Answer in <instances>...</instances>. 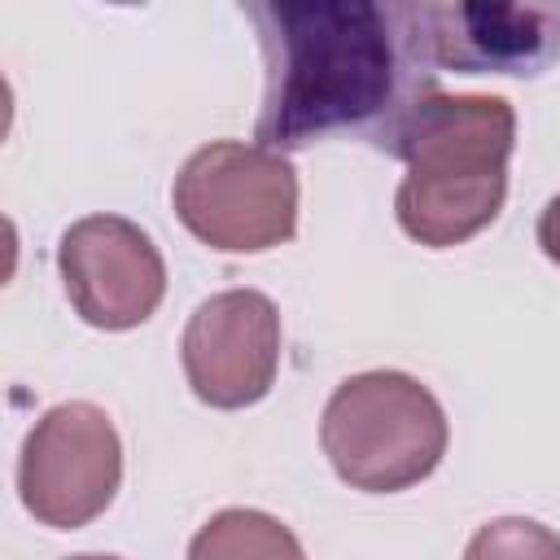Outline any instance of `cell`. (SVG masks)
<instances>
[{
	"mask_svg": "<svg viewBox=\"0 0 560 560\" xmlns=\"http://www.w3.org/2000/svg\"><path fill=\"white\" fill-rule=\"evenodd\" d=\"M464 560H560V534L529 516H499L468 538Z\"/></svg>",
	"mask_w": 560,
	"mask_h": 560,
	"instance_id": "30bf717a",
	"label": "cell"
},
{
	"mask_svg": "<svg viewBox=\"0 0 560 560\" xmlns=\"http://www.w3.org/2000/svg\"><path fill=\"white\" fill-rule=\"evenodd\" d=\"M179 363L206 407L236 411L271 394L280 372V311L258 289L206 298L179 337Z\"/></svg>",
	"mask_w": 560,
	"mask_h": 560,
	"instance_id": "ba28073f",
	"label": "cell"
},
{
	"mask_svg": "<svg viewBox=\"0 0 560 560\" xmlns=\"http://www.w3.org/2000/svg\"><path fill=\"white\" fill-rule=\"evenodd\" d=\"M451 442V424L429 385L372 368L346 376L319 416V446L332 472L363 494H398L424 481Z\"/></svg>",
	"mask_w": 560,
	"mask_h": 560,
	"instance_id": "3957f363",
	"label": "cell"
},
{
	"mask_svg": "<svg viewBox=\"0 0 560 560\" xmlns=\"http://www.w3.org/2000/svg\"><path fill=\"white\" fill-rule=\"evenodd\" d=\"M188 560H306L298 534L258 508L214 512L188 542Z\"/></svg>",
	"mask_w": 560,
	"mask_h": 560,
	"instance_id": "9c48e42d",
	"label": "cell"
},
{
	"mask_svg": "<svg viewBox=\"0 0 560 560\" xmlns=\"http://www.w3.org/2000/svg\"><path fill=\"white\" fill-rule=\"evenodd\" d=\"M122 486V438L96 402L48 407L18 455L22 508L48 529L96 521Z\"/></svg>",
	"mask_w": 560,
	"mask_h": 560,
	"instance_id": "5b68a950",
	"label": "cell"
},
{
	"mask_svg": "<svg viewBox=\"0 0 560 560\" xmlns=\"http://www.w3.org/2000/svg\"><path fill=\"white\" fill-rule=\"evenodd\" d=\"M411 61L455 74H538L560 57V4H385Z\"/></svg>",
	"mask_w": 560,
	"mask_h": 560,
	"instance_id": "8992f818",
	"label": "cell"
},
{
	"mask_svg": "<svg viewBox=\"0 0 560 560\" xmlns=\"http://www.w3.org/2000/svg\"><path fill=\"white\" fill-rule=\"evenodd\" d=\"M538 245H542V254L560 267V192L542 206V214H538Z\"/></svg>",
	"mask_w": 560,
	"mask_h": 560,
	"instance_id": "8fae6325",
	"label": "cell"
},
{
	"mask_svg": "<svg viewBox=\"0 0 560 560\" xmlns=\"http://www.w3.org/2000/svg\"><path fill=\"white\" fill-rule=\"evenodd\" d=\"M267 57L254 140L271 153L306 149L332 131L368 127L394 105L398 35L372 0H254Z\"/></svg>",
	"mask_w": 560,
	"mask_h": 560,
	"instance_id": "6da1fadb",
	"label": "cell"
},
{
	"mask_svg": "<svg viewBox=\"0 0 560 560\" xmlns=\"http://www.w3.org/2000/svg\"><path fill=\"white\" fill-rule=\"evenodd\" d=\"M372 140L407 162L394 214L411 241L451 249L499 219L516 144V114L503 96H455L433 83L407 88Z\"/></svg>",
	"mask_w": 560,
	"mask_h": 560,
	"instance_id": "7a4b0ae2",
	"label": "cell"
},
{
	"mask_svg": "<svg viewBox=\"0 0 560 560\" xmlns=\"http://www.w3.org/2000/svg\"><path fill=\"white\" fill-rule=\"evenodd\" d=\"M179 223L210 249L262 254L298 232V175L284 153L245 140H210L175 175Z\"/></svg>",
	"mask_w": 560,
	"mask_h": 560,
	"instance_id": "277c9868",
	"label": "cell"
},
{
	"mask_svg": "<svg viewBox=\"0 0 560 560\" xmlns=\"http://www.w3.org/2000/svg\"><path fill=\"white\" fill-rule=\"evenodd\" d=\"M70 560H122V556H70Z\"/></svg>",
	"mask_w": 560,
	"mask_h": 560,
	"instance_id": "7c38bea8",
	"label": "cell"
},
{
	"mask_svg": "<svg viewBox=\"0 0 560 560\" xmlns=\"http://www.w3.org/2000/svg\"><path fill=\"white\" fill-rule=\"evenodd\" d=\"M57 271L83 324L127 332L166 293V262L153 236L122 214H83L57 241Z\"/></svg>",
	"mask_w": 560,
	"mask_h": 560,
	"instance_id": "52a82bcc",
	"label": "cell"
}]
</instances>
